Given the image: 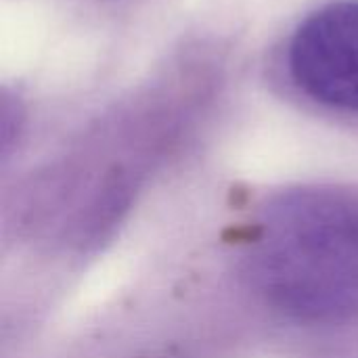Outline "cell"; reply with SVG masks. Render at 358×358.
Returning <instances> with one entry per match:
<instances>
[{"mask_svg":"<svg viewBox=\"0 0 358 358\" xmlns=\"http://www.w3.org/2000/svg\"><path fill=\"white\" fill-rule=\"evenodd\" d=\"M258 294L298 321H338L358 310V199L298 189L268 201L248 254Z\"/></svg>","mask_w":358,"mask_h":358,"instance_id":"obj_1","label":"cell"},{"mask_svg":"<svg viewBox=\"0 0 358 358\" xmlns=\"http://www.w3.org/2000/svg\"><path fill=\"white\" fill-rule=\"evenodd\" d=\"M289 71L317 103L358 111V0L325 4L298 25Z\"/></svg>","mask_w":358,"mask_h":358,"instance_id":"obj_2","label":"cell"}]
</instances>
